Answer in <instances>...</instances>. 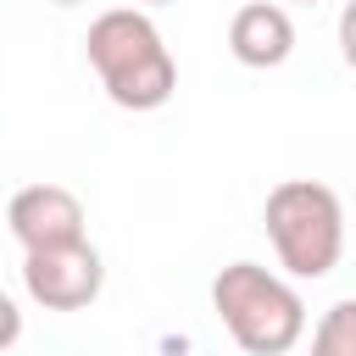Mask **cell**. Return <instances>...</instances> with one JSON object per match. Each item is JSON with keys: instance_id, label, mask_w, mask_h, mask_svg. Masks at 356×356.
Segmentation results:
<instances>
[{"instance_id": "1", "label": "cell", "mask_w": 356, "mask_h": 356, "mask_svg": "<svg viewBox=\"0 0 356 356\" xmlns=\"http://www.w3.org/2000/svg\"><path fill=\"white\" fill-rule=\"evenodd\" d=\"M83 56H89L106 100L122 111H161L178 89V61H172L161 28L134 6L100 11L83 33Z\"/></svg>"}, {"instance_id": "2", "label": "cell", "mask_w": 356, "mask_h": 356, "mask_svg": "<svg viewBox=\"0 0 356 356\" xmlns=\"http://www.w3.org/2000/svg\"><path fill=\"white\" fill-rule=\"evenodd\" d=\"M211 312L222 317L228 339L245 356H284L306 334V300L289 278L267 273L261 261H228L211 278Z\"/></svg>"}, {"instance_id": "3", "label": "cell", "mask_w": 356, "mask_h": 356, "mask_svg": "<svg viewBox=\"0 0 356 356\" xmlns=\"http://www.w3.org/2000/svg\"><path fill=\"white\" fill-rule=\"evenodd\" d=\"M267 239L289 278H328L345 256V206L317 178H284L267 189L261 206Z\"/></svg>"}, {"instance_id": "4", "label": "cell", "mask_w": 356, "mask_h": 356, "mask_svg": "<svg viewBox=\"0 0 356 356\" xmlns=\"http://www.w3.org/2000/svg\"><path fill=\"white\" fill-rule=\"evenodd\" d=\"M106 284V261L89 239L72 245H44L22 256V289L28 300H39L44 312H83Z\"/></svg>"}, {"instance_id": "5", "label": "cell", "mask_w": 356, "mask_h": 356, "mask_svg": "<svg viewBox=\"0 0 356 356\" xmlns=\"http://www.w3.org/2000/svg\"><path fill=\"white\" fill-rule=\"evenodd\" d=\"M6 222L22 250L72 245V239H83V200L67 184H22L6 206Z\"/></svg>"}, {"instance_id": "6", "label": "cell", "mask_w": 356, "mask_h": 356, "mask_svg": "<svg viewBox=\"0 0 356 356\" xmlns=\"http://www.w3.org/2000/svg\"><path fill=\"white\" fill-rule=\"evenodd\" d=\"M228 50H234V61L239 67H284L289 61V50H295V22H289V11L278 6V0H250V6H239L234 11V22H228Z\"/></svg>"}, {"instance_id": "7", "label": "cell", "mask_w": 356, "mask_h": 356, "mask_svg": "<svg viewBox=\"0 0 356 356\" xmlns=\"http://www.w3.org/2000/svg\"><path fill=\"white\" fill-rule=\"evenodd\" d=\"M312 356H356V300H334L312 328Z\"/></svg>"}, {"instance_id": "8", "label": "cell", "mask_w": 356, "mask_h": 356, "mask_svg": "<svg viewBox=\"0 0 356 356\" xmlns=\"http://www.w3.org/2000/svg\"><path fill=\"white\" fill-rule=\"evenodd\" d=\"M22 339V312H17V300L0 289V350H11Z\"/></svg>"}, {"instance_id": "9", "label": "cell", "mask_w": 356, "mask_h": 356, "mask_svg": "<svg viewBox=\"0 0 356 356\" xmlns=\"http://www.w3.org/2000/svg\"><path fill=\"white\" fill-rule=\"evenodd\" d=\"M56 6H83V0H56Z\"/></svg>"}, {"instance_id": "10", "label": "cell", "mask_w": 356, "mask_h": 356, "mask_svg": "<svg viewBox=\"0 0 356 356\" xmlns=\"http://www.w3.org/2000/svg\"><path fill=\"white\" fill-rule=\"evenodd\" d=\"M145 6H167V0H145Z\"/></svg>"}]
</instances>
